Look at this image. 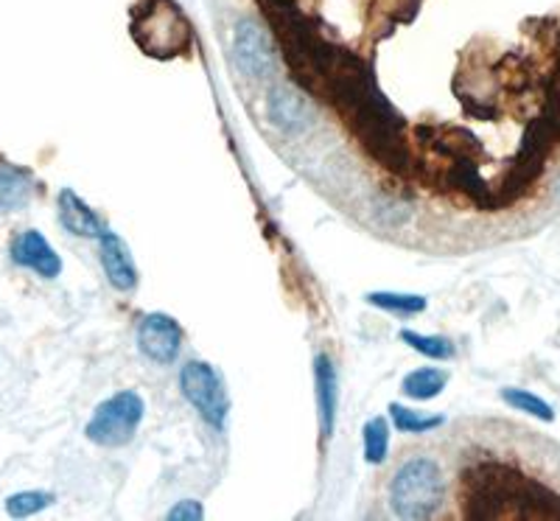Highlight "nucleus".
<instances>
[{"label": "nucleus", "instance_id": "obj_1", "mask_svg": "<svg viewBox=\"0 0 560 521\" xmlns=\"http://www.w3.org/2000/svg\"><path fill=\"white\" fill-rule=\"evenodd\" d=\"M443 490L446 483L438 460L415 454L395 468L389 483V505L401 519H432L443 505Z\"/></svg>", "mask_w": 560, "mask_h": 521}, {"label": "nucleus", "instance_id": "obj_2", "mask_svg": "<svg viewBox=\"0 0 560 521\" xmlns=\"http://www.w3.org/2000/svg\"><path fill=\"white\" fill-rule=\"evenodd\" d=\"M132 34L152 57H177L191 45V28L172 0H147L132 14Z\"/></svg>", "mask_w": 560, "mask_h": 521}, {"label": "nucleus", "instance_id": "obj_3", "mask_svg": "<svg viewBox=\"0 0 560 521\" xmlns=\"http://www.w3.org/2000/svg\"><path fill=\"white\" fill-rule=\"evenodd\" d=\"M143 413H147L143 398L135 390H121V393L109 395L104 404H98L93 418L84 426V435L104 449H118L135 438Z\"/></svg>", "mask_w": 560, "mask_h": 521}, {"label": "nucleus", "instance_id": "obj_4", "mask_svg": "<svg viewBox=\"0 0 560 521\" xmlns=\"http://www.w3.org/2000/svg\"><path fill=\"white\" fill-rule=\"evenodd\" d=\"M179 390H183L185 401L197 409L199 418L222 432L230 415V395L224 390L222 375L210 368L208 362L191 359L179 370Z\"/></svg>", "mask_w": 560, "mask_h": 521}, {"label": "nucleus", "instance_id": "obj_5", "mask_svg": "<svg viewBox=\"0 0 560 521\" xmlns=\"http://www.w3.org/2000/svg\"><path fill=\"white\" fill-rule=\"evenodd\" d=\"M138 348L158 364H172L183 348V328L163 312L147 314L138 325Z\"/></svg>", "mask_w": 560, "mask_h": 521}, {"label": "nucleus", "instance_id": "obj_6", "mask_svg": "<svg viewBox=\"0 0 560 521\" xmlns=\"http://www.w3.org/2000/svg\"><path fill=\"white\" fill-rule=\"evenodd\" d=\"M236 59L244 77L269 79L275 73V54L267 34L255 26L253 20H244L236 34Z\"/></svg>", "mask_w": 560, "mask_h": 521}, {"label": "nucleus", "instance_id": "obj_7", "mask_svg": "<svg viewBox=\"0 0 560 521\" xmlns=\"http://www.w3.org/2000/svg\"><path fill=\"white\" fill-rule=\"evenodd\" d=\"M12 260L20 264V267L32 269L39 278L54 280L62 273V258L54 253V247L48 244L39 230H23L12 242Z\"/></svg>", "mask_w": 560, "mask_h": 521}, {"label": "nucleus", "instance_id": "obj_8", "mask_svg": "<svg viewBox=\"0 0 560 521\" xmlns=\"http://www.w3.org/2000/svg\"><path fill=\"white\" fill-rule=\"evenodd\" d=\"M98 242H102V267L107 273V280L113 283V289H118V292H132L138 287V269H135V260L121 235L104 230Z\"/></svg>", "mask_w": 560, "mask_h": 521}, {"label": "nucleus", "instance_id": "obj_9", "mask_svg": "<svg viewBox=\"0 0 560 521\" xmlns=\"http://www.w3.org/2000/svg\"><path fill=\"white\" fill-rule=\"evenodd\" d=\"M59 208V222L68 233L82 235V239H102L104 235V222L96 217V210L90 208L82 197H79L73 188H62L57 199Z\"/></svg>", "mask_w": 560, "mask_h": 521}, {"label": "nucleus", "instance_id": "obj_10", "mask_svg": "<svg viewBox=\"0 0 560 521\" xmlns=\"http://www.w3.org/2000/svg\"><path fill=\"white\" fill-rule=\"evenodd\" d=\"M267 115H269V121H272L278 129H283L287 135H300V132H306L312 109H308L306 99H300L298 93L275 88L269 90Z\"/></svg>", "mask_w": 560, "mask_h": 521}, {"label": "nucleus", "instance_id": "obj_11", "mask_svg": "<svg viewBox=\"0 0 560 521\" xmlns=\"http://www.w3.org/2000/svg\"><path fill=\"white\" fill-rule=\"evenodd\" d=\"M314 382H317V407H319V432L323 440L334 435V420H337V398H339V382L337 368L325 354L314 359Z\"/></svg>", "mask_w": 560, "mask_h": 521}, {"label": "nucleus", "instance_id": "obj_12", "mask_svg": "<svg viewBox=\"0 0 560 521\" xmlns=\"http://www.w3.org/2000/svg\"><path fill=\"white\" fill-rule=\"evenodd\" d=\"M34 194V180L26 169L0 160V210L26 208Z\"/></svg>", "mask_w": 560, "mask_h": 521}, {"label": "nucleus", "instance_id": "obj_13", "mask_svg": "<svg viewBox=\"0 0 560 521\" xmlns=\"http://www.w3.org/2000/svg\"><path fill=\"white\" fill-rule=\"evenodd\" d=\"M448 382V373L446 370H438V368H418L412 373L404 375L401 390L404 395L415 401H432L434 395L443 393Z\"/></svg>", "mask_w": 560, "mask_h": 521}, {"label": "nucleus", "instance_id": "obj_14", "mask_svg": "<svg viewBox=\"0 0 560 521\" xmlns=\"http://www.w3.org/2000/svg\"><path fill=\"white\" fill-rule=\"evenodd\" d=\"M389 418H393L395 429L404 435H427L432 432V429H440V426H443V418H440V415L415 413V409L401 407V404H389Z\"/></svg>", "mask_w": 560, "mask_h": 521}, {"label": "nucleus", "instance_id": "obj_15", "mask_svg": "<svg viewBox=\"0 0 560 521\" xmlns=\"http://www.w3.org/2000/svg\"><path fill=\"white\" fill-rule=\"evenodd\" d=\"M364 460L370 465H382L389 454V426L384 418H370L364 424Z\"/></svg>", "mask_w": 560, "mask_h": 521}, {"label": "nucleus", "instance_id": "obj_16", "mask_svg": "<svg viewBox=\"0 0 560 521\" xmlns=\"http://www.w3.org/2000/svg\"><path fill=\"white\" fill-rule=\"evenodd\" d=\"M368 303L378 305V309L393 314H420L423 309H427V298H420V294H401V292H373L368 294Z\"/></svg>", "mask_w": 560, "mask_h": 521}, {"label": "nucleus", "instance_id": "obj_17", "mask_svg": "<svg viewBox=\"0 0 560 521\" xmlns=\"http://www.w3.org/2000/svg\"><path fill=\"white\" fill-rule=\"evenodd\" d=\"M401 339L409 345L412 350L423 354L429 359H440V362H446V359L454 357V343L446 337H427V334H415V331H401Z\"/></svg>", "mask_w": 560, "mask_h": 521}, {"label": "nucleus", "instance_id": "obj_18", "mask_svg": "<svg viewBox=\"0 0 560 521\" xmlns=\"http://www.w3.org/2000/svg\"><path fill=\"white\" fill-rule=\"evenodd\" d=\"M54 494L48 490H20V494L9 496L7 499V513L14 519H26V516L39 513V510L51 508Z\"/></svg>", "mask_w": 560, "mask_h": 521}, {"label": "nucleus", "instance_id": "obj_19", "mask_svg": "<svg viewBox=\"0 0 560 521\" xmlns=\"http://www.w3.org/2000/svg\"><path fill=\"white\" fill-rule=\"evenodd\" d=\"M502 398L508 401L510 407L518 409V413H527L533 418H541V420H555L552 407H549L547 401H541L538 395L527 393V390H502Z\"/></svg>", "mask_w": 560, "mask_h": 521}, {"label": "nucleus", "instance_id": "obj_20", "mask_svg": "<svg viewBox=\"0 0 560 521\" xmlns=\"http://www.w3.org/2000/svg\"><path fill=\"white\" fill-rule=\"evenodd\" d=\"M202 516H205L202 505L194 502V499H183V502H177L172 510H168L166 519H174V521H194V519H202Z\"/></svg>", "mask_w": 560, "mask_h": 521}]
</instances>
